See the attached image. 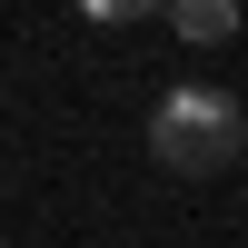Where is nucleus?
I'll return each mask as SVG.
<instances>
[{"label":"nucleus","mask_w":248,"mask_h":248,"mask_svg":"<svg viewBox=\"0 0 248 248\" xmlns=\"http://www.w3.org/2000/svg\"><path fill=\"white\" fill-rule=\"evenodd\" d=\"M0 248H10V238H0Z\"/></svg>","instance_id":"obj_3"},{"label":"nucleus","mask_w":248,"mask_h":248,"mask_svg":"<svg viewBox=\"0 0 248 248\" xmlns=\"http://www.w3.org/2000/svg\"><path fill=\"white\" fill-rule=\"evenodd\" d=\"M149 159L179 169V179H218L229 159H248V109L229 90H199L189 79V90H169L149 109Z\"/></svg>","instance_id":"obj_1"},{"label":"nucleus","mask_w":248,"mask_h":248,"mask_svg":"<svg viewBox=\"0 0 248 248\" xmlns=\"http://www.w3.org/2000/svg\"><path fill=\"white\" fill-rule=\"evenodd\" d=\"M169 30H179V40H199V50H218V40H238V10H229V0H179Z\"/></svg>","instance_id":"obj_2"}]
</instances>
